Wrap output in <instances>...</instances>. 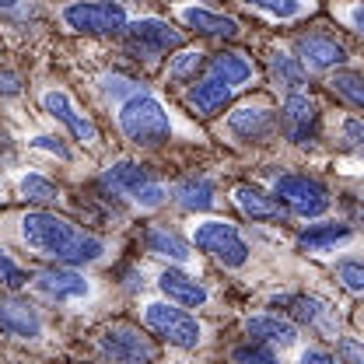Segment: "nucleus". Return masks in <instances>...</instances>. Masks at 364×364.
Here are the masks:
<instances>
[{
  "label": "nucleus",
  "instance_id": "1",
  "mask_svg": "<svg viewBox=\"0 0 364 364\" xmlns=\"http://www.w3.org/2000/svg\"><path fill=\"white\" fill-rule=\"evenodd\" d=\"M21 238L32 252H39L46 259H60L67 267H85L98 263L105 256V242L98 235H88L74 221L49 214V210H32L21 218Z\"/></svg>",
  "mask_w": 364,
  "mask_h": 364
},
{
  "label": "nucleus",
  "instance_id": "2",
  "mask_svg": "<svg viewBox=\"0 0 364 364\" xmlns=\"http://www.w3.org/2000/svg\"><path fill=\"white\" fill-rule=\"evenodd\" d=\"M116 123H119L123 136L136 147H158L172 136V119H168L165 105L144 91H134L127 102H119Z\"/></svg>",
  "mask_w": 364,
  "mask_h": 364
},
{
  "label": "nucleus",
  "instance_id": "3",
  "mask_svg": "<svg viewBox=\"0 0 364 364\" xmlns=\"http://www.w3.org/2000/svg\"><path fill=\"white\" fill-rule=\"evenodd\" d=\"M102 186H105L112 196L130 200V203L140 207V210H154V207H161L165 196H168V189L154 179L144 165H136V161H119V165H112V168L102 176Z\"/></svg>",
  "mask_w": 364,
  "mask_h": 364
},
{
  "label": "nucleus",
  "instance_id": "4",
  "mask_svg": "<svg viewBox=\"0 0 364 364\" xmlns=\"http://www.w3.org/2000/svg\"><path fill=\"white\" fill-rule=\"evenodd\" d=\"M98 354L109 364H154L158 347L130 322H112L98 333Z\"/></svg>",
  "mask_w": 364,
  "mask_h": 364
},
{
  "label": "nucleus",
  "instance_id": "5",
  "mask_svg": "<svg viewBox=\"0 0 364 364\" xmlns=\"http://www.w3.org/2000/svg\"><path fill=\"white\" fill-rule=\"evenodd\" d=\"M60 18L70 32L85 36H116L127 28V11L112 0H74L60 11Z\"/></svg>",
  "mask_w": 364,
  "mask_h": 364
},
{
  "label": "nucleus",
  "instance_id": "6",
  "mask_svg": "<svg viewBox=\"0 0 364 364\" xmlns=\"http://www.w3.org/2000/svg\"><path fill=\"white\" fill-rule=\"evenodd\" d=\"M144 322L161 340H168L172 347H182V350H196L200 340H203V326L172 301H147L144 305Z\"/></svg>",
  "mask_w": 364,
  "mask_h": 364
},
{
  "label": "nucleus",
  "instance_id": "7",
  "mask_svg": "<svg viewBox=\"0 0 364 364\" xmlns=\"http://www.w3.org/2000/svg\"><path fill=\"white\" fill-rule=\"evenodd\" d=\"M193 245L207 256H214L218 263H225L228 270L242 267L249 259V242L242 238V231L228 221H200L193 225Z\"/></svg>",
  "mask_w": 364,
  "mask_h": 364
},
{
  "label": "nucleus",
  "instance_id": "8",
  "mask_svg": "<svg viewBox=\"0 0 364 364\" xmlns=\"http://www.w3.org/2000/svg\"><path fill=\"white\" fill-rule=\"evenodd\" d=\"M273 196L287 203L298 218H318L329 210V193L326 186L309 176H277L273 179Z\"/></svg>",
  "mask_w": 364,
  "mask_h": 364
},
{
  "label": "nucleus",
  "instance_id": "9",
  "mask_svg": "<svg viewBox=\"0 0 364 364\" xmlns=\"http://www.w3.org/2000/svg\"><path fill=\"white\" fill-rule=\"evenodd\" d=\"M127 49L134 53L136 60H154L168 49H182V32L172 28L168 21H158V18H140L127 28Z\"/></svg>",
  "mask_w": 364,
  "mask_h": 364
},
{
  "label": "nucleus",
  "instance_id": "10",
  "mask_svg": "<svg viewBox=\"0 0 364 364\" xmlns=\"http://www.w3.org/2000/svg\"><path fill=\"white\" fill-rule=\"evenodd\" d=\"M280 127L287 140L294 144H309L318 134V105L312 95H301V91H291L284 109H280Z\"/></svg>",
  "mask_w": 364,
  "mask_h": 364
},
{
  "label": "nucleus",
  "instance_id": "11",
  "mask_svg": "<svg viewBox=\"0 0 364 364\" xmlns=\"http://www.w3.org/2000/svg\"><path fill=\"white\" fill-rule=\"evenodd\" d=\"M273 127H277V112H273L270 105H263V102H249V105H238L231 116H228V130L238 136V140H249V144H259V140H267L273 134Z\"/></svg>",
  "mask_w": 364,
  "mask_h": 364
},
{
  "label": "nucleus",
  "instance_id": "12",
  "mask_svg": "<svg viewBox=\"0 0 364 364\" xmlns=\"http://www.w3.org/2000/svg\"><path fill=\"white\" fill-rule=\"evenodd\" d=\"M32 287L43 294V298H49V301H81V298H88L91 294V284L85 273L77 270H46L39 273L36 280H32Z\"/></svg>",
  "mask_w": 364,
  "mask_h": 364
},
{
  "label": "nucleus",
  "instance_id": "13",
  "mask_svg": "<svg viewBox=\"0 0 364 364\" xmlns=\"http://www.w3.org/2000/svg\"><path fill=\"white\" fill-rule=\"evenodd\" d=\"M43 105H46V112H49L53 119H60V123L77 136L81 144H98V130H95V123H91L88 116L70 102V95H67V91H46Z\"/></svg>",
  "mask_w": 364,
  "mask_h": 364
},
{
  "label": "nucleus",
  "instance_id": "14",
  "mask_svg": "<svg viewBox=\"0 0 364 364\" xmlns=\"http://www.w3.org/2000/svg\"><path fill=\"white\" fill-rule=\"evenodd\" d=\"M158 287H161V294L172 301V305H179V309H203L207 305V287L196 280V277H189V273L182 270H165L158 277Z\"/></svg>",
  "mask_w": 364,
  "mask_h": 364
},
{
  "label": "nucleus",
  "instance_id": "15",
  "mask_svg": "<svg viewBox=\"0 0 364 364\" xmlns=\"http://www.w3.org/2000/svg\"><path fill=\"white\" fill-rule=\"evenodd\" d=\"M0 329L11 333V336H18V340H36L43 333V318H39V312L28 301L4 298L0 301Z\"/></svg>",
  "mask_w": 364,
  "mask_h": 364
},
{
  "label": "nucleus",
  "instance_id": "16",
  "mask_svg": "<svg viewBox=\"0 0 364 364\" xmlns=\"http://www.w3.org/2000/svg\"><path fill=\"white\" fill-rule=\"evenodd\" d=\"M231 200L238 203V210L245 214V218H252V221H284L287 218V210H284V203L277 200V196H267L259 186H235V193H231Z\"/></svg>",
  "mask_w": 364,
  "mask_h": 364
},
{
  "label": "nucleus",
  "instance_id": "17",
  "mask_svg": "<svg viewBox=\"0 0 364 364\" xmlns=\"http://www.w3.org/2000/svg\"><path fill=\"white\" fill-rule=\"evenodd\" d=\"M298 56H301L298 63H309L312 70H329V67H340L347 60V49L329 36H301Z\"/></svg>",
  "mask_w": 364,
  "mask_h": 364
},
{
  "label": "nucleus",
  "instance_id": "18",
  "mask_svg": "<svg viewBox=\"0 0 364 364\" xmlns=\"http://www.w3.org/2000/svg\"><path fill=\"white\" fill-rule=\"evenodd\" d=\"M207 77L221 81L228 88H238V85L252 81V60L245 53H218L207 60Z\"/></svg>",
  "mask_w": 364,
  "mask_h": 364
},
{
  "label": "nucleus",
  "instance_id": "19",
  "mask_svg": "<svg viewBox=\"0 0 364 364\" xmlns=\"http://www.w3.org/2000/svg\"><path fill=\"white\" fill-rule=\"evenodd\" d=\"M179 18L196 28L200 36H214V39H235L238 36V21L235 18H225V14H214L207 7H182Z\"/></svg>",
  "mask_w": 364,
  "mask_h": 364
},
{
  "label": "nucleus",
  "instance_id": "20",
  "mask_svg": "<svg viewBox=\"0 0 364 364\" xmlns=\"http://www.w3.org/2000/svg\"><path fill=\"white\" fill-rule=\"evenodd\" d=\"M245 333H249V340H256V343H280V347H291L294 343V326L287 322V318L280 316H252L245 318Z\"/></svg>",
  "mask_w": 364,
  "mask_h": 364
},
{
  "label": "nucleus",
  "instance_id": "21",
  "mask_svg": "<svg viewBox=\"0 0 364 364\" xmlns=\"http://www.w3.org/2000/svg\"><path fill=\"white\" fill-rule=\"evenodd\" d=\"M228 98H231V88L221 85V81H214V77H203V81H196L193 88L186 91V105L196 116H214Z\"/></svg>",
  "mask_w": 364,
  "mask_h": 364
},
{
  "label": "nucleus",
  "instance_id": "22",
  "mask_svg": "<svg viewBox=\"0 0 364 364\" xmlns=\"http://www.w3.org/2000/svg\"><path fill=\"white\" fill-rule=\"evenodd\" d=\"M350 225H312L305 228L301 235H298V249H305V252H326V249H336V245H343V242H350Z\"/></svg>",
  "mask_w": 364,
  "mask_h": 364
},
{
  "label": "nucleus",
  "instance_id": "23",
  "mask_svg": "<svg viewBox=\"0 0 364 364\" xmlns=\"http://www.w3.org/2000/svg\"><path fill=\"white\" fill-rule=\"evenodd\" d=\"M214 200H218V189H214V182L203 179V176H189V179H182L176 186V203H179L182 210H210L214 207Z\"/></svg>",
  "mask_w": 364,
  "mask_h": 364
},
{
  "label": "nucleus",
  "instance_id": "24",
  "mask_svg": "<svg viewBox=\"0 0 364 364\" xmlns=\"http://www.w3.org/2000/svg\"><path fill=\"white\" fill-rule=\"evenodd\" d=\"M144 245H147L151 256H165L172 263H186L189 259V245L182 242L176 231H168V228H147L144 231Z\"/></svg>",
  "mask_w": 364,
  "mask_h": 364
},
{
  "label": "nucleus",
  "instance_id": "25",
  "mask_svg": "<svg viewBox=\"0 0 364 364\" xmlns=\"http://www.w3.org/2000/svg\"><path fill=\"white\" fill-rule=\"evenodd\" d=\"M270 74L273 81L287 91H301V85H305V67L298 63V56H287L280 49L270 53Z\"/></svg>",
  "mask_w": 364,
  "mask_h": 364
},
{
  "label": "nucleus",
  "instance_id": "26",
  "mask_svg": "<svg viewBox=\"0 0 364 364\" xmlns=\"http://www.w3.org/2000/svg\"><path fill=\"white\" fill-rule=\"evenodd\" d=\"M329 91L340 95L350 109H361L364 105V85H361V74L358 70H336L329 77Z\"/></svg>",
  "mask_w": 364,
  "mask_h": 364
},
{
  "label": "nucleus",
  "instance_id": "27",
  "mask_svg": "<svg viewBox=\"0 0 364 364\" xmlns=\"http://www.w3.org/2000/svg\"><path fill=\"white\" fill-rule=\"evenodd\" d=\"M18 193H21L25 200H32V203H56V200H60V189L49 179L36 176V172H28V176L18 179Z\"/></svg>",
  "mask_w": 364,
  "mask_h": 364
},
{
  "label": "nucleus",
  "instance_id": "28",
  "mask_svg": "<svg viewBox=\"0 0 364 364\" xmlns=\"http://www.w3.org/2000/svg\"><path fill=\"white\" fill-rule=\"evenodd\" d=\"M284 305H287L291 318H298V322H318V318L326 316V305H322L318 298H305V294L284 298Z\"/></svg>",
  "mask_w": 364,
  "mask_h": 364
},
{
  "label": "nucleus",
  "instance_id": "29",
  "mask_svg": "<svg viewBox=\"0 0 364 364\" xmlns=\"http://www.w3.org/2000/svg\"><path fill=\"white\" fill-rule=\"evenodd\" d=\"M231 361L235 364H280L270 347H267V343H256V340L235 347V350H231Z\"/></svg>",
  "mask_w": 364,
  "mask_h": 364
},
{
  "label": "nucleus",
  "instance_id": "30",
  "mask_svg": "<svg viewBox=\"0 0 364 364\" xmlns=\"http://www.w3.org/2000/svg\"><path fill=\"white\" fill-rule=\"evenodd\" d=\"M245 4L267 11V14L280 18V21H291V18H298L305 11V0H245Z\"/></svg>",
  "mask_w": 364,
  "mask_h": 364
},
{
  "label": "nucleus",
  "instance_id": "31",
  "mask_svg": "<svg viewBox=\"0 0 364 364\" xmlns=\"http://www.w3.org/2000/svg\"><path fill=\"white\" fill-rule=\"evenodd\" d=\"M200 63H203V53L200 49H182L179 56H172V63H168V77L186 81V77H193L200 70Z\"/></svg>",
  "mask_w": 364,
  "mask_h": 364
},
{
  "label": "nucleus",
  "instance_id": "32",
  "mask_svg": "<svg viewBox=\"0 0 364 364\" xmlns=\"http://www.w3.org/2000/svg\"><path fill=\"white\" fill-rule=\"evenodd\" d=\"M0 284H4V287H11V291H18V287H25V284H28L25 270H21V267H18L4 249H0Z\"/></svg>",
  "mask_w": 364,
  "mask_h": 364
},
{
  "label": "nucleus",
  "instance_id": "33",
  "mask_svg": "<svg viewBox=\"0 0 364 364\" xmlns=\"http://www.w3.org/2000/svg\"><path fill=\"white\" fill-rule=\"evenodd\" d=\"M336 277L343 280V287H347V291H354V294H361L364 291V270H361V263H358V259L340 263V267H336Z\"/></svg>",
  "mask_w": 364,
  "mask_h": 364
},
{
  "label": "nucleus",
  "instance_id": "34",
  "mask_svg": "<svg viewBox=\"0 0 364 364\" xmlns=\"http://www.w3.org/2000/svg\"><path fill=\"white\" fill-rule=\"evenodd\" d=\"M32 144H36L39 151H49V154H56V158H63V161L70 158V147H67L63 140H56V136H36Z\"/></svg>",
  "mask_w": 364,
  "mask_h": 364
},
{
  "label": "nucleus",
  "instance_id": "35",
  "mask_svg": "<svg viewBox=\"0 0 364 364\" xmlns=\"http://www.w3.org/2000/svg\"><path fill=\"white\" fill-rule=\"evenodd\" d=\"M340 358L347 364H364V354H361V347H358L354 336H343V340H340Z\"/></svg>",
  "mask_w": 364,
  "mask_h": 364
},
{
  "label": "nucleus",
  "instance_id": "36",
  "mask_svg": "<svg viewBox=\"0 0 364 364\" xmlns=\"http://www.w3.org/2000/svg\"><path fill=\"white\" fill-rule=\"evenodd\" d=\"M361 140H364V127H361V119H347V123H343V144L358 151V147H361Z\"/></svg>",
  "mask_w": 364,
  "mask_h": 364
},
{
  "label": "nucleus",
  "instance_id": "37",
  "mask_svg": "<svg viewBox=\"0 0 364 364\" xmlns=\"http://www.w3.org/2000/svg\"><path fill=\"white\" fill-rule=\"evenodd\" d=\"M298 364H340V361H336V358H329L326 350H305Z\"/></svg>",
  "mask_w": 364,
  "mask_h": 364
},
{
  "label": "nucleus",
  "instance_id": "38",
  "mask_svg": "<svg viewBox=\"0 0 364 364\" xmlns=\"http://www.w3.org/2000/svg\"><path fill=\"white\" fill-rule=\"evenodd\" d=\"M18 88H21L18 85V74H0V91L4 95H18Z\"/></svg>",
  "mask_w": 364,
  "mask_h": 364
},
{
  "label": "nucleus",
  "instance_id": "39",
  "mask_svg": "<svg viewBox=\"0 0 364 364\" xmlns=\"http://www.w3.org/2000/svg\"><path fill=\"white\" fill-rule=\"evenodd\" d=\"M0 7H4V11H11V7H18V0H0Z\"/></svg>",
  "mask_w": 364,
  "mask_h": 364
}]
</instances>
